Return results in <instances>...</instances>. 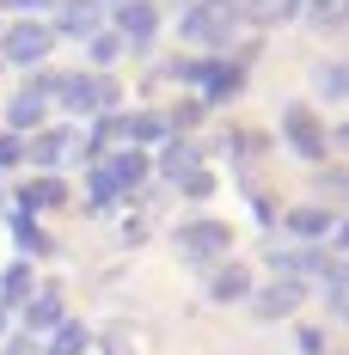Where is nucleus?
<instances>
[{"label": "nucleus", "instance_id": "obj_17", "mask_svg": "<svg viewBox=\"0 0 349 355\" xmlns=\"http://www.w3.org/2000/svg\"><path fill=\"white\" fill-rule=\"evenodd\" d=\"M160 172H166V178L196 172V147H190V141H166V153H160Z\"/></svg>", "mask_w": 349, "mask_h": 355}, {"label": "nucleus", "instance_id": "obj_29", "mask_svg": "<svg viewBox=\"0 0 349 355\" xmlns=\"http://www.w3.org/2000/svg\"><path fill=\"white\" fill-rule=\"evenodd\" d=\"M0 337H6V306H0Z\"/></svg>", "mask_w": 349, "mask_h": 355}, {"label": "nucleus", "instance_id": "obj_9", "mask_svg": "<svg viewBox=\"0 0 349 355\" xmlns=\"http://www.w3.org/2000/svg\"><path fill=\"white\" fill-rule=\"evenodd\" d=\"M56 31H68V37H92L105 31V0H62V25Z\"/></svg>", "mask_w": 349, "mask_h": 355}, {"label": "nucleus", "instance_id": "obj_21", "mask_svg": "<svg viewBox=\"0 0 349 355\" xmlns=\"http://www.w3.org/2000/svg\"><path fill=\"white\" fill-rule=\"evenodd\" d=\"M86 190H92V209H105V202H117V184L105 178V166H92V178H86Z\"/></svg>", "mask_w": 349, "mask_h": 355}, {"label": "nucleus", "instance_id": "obj_8", "mask_svg": "<svg viewBox=\"0 0 349 355\" xmlns=\"http://www.w3.org/2000/svg\"><path fill=\"white\" fill-rule=\"evenodd\" d=\"M99 166H105V178L117 184V196H123V190H141V178L153 172V159H147L141 147H123V153H110V159H99Z\"/></svg>", "mask_w": 349, "mask_h": 355}, {"label": "nucleus", "instance_id": "obj_22", "mask_svg": "<svg viewBox=\"0 0 349 355\" xmlns=\"http://www.w3.org/2000/svg\"><path fill=\"white\" fill-rule=\"evenodd\" d=\"M178 190H184V196H209V190H214V178L196 166V172H184V178H178Z\"/></svg>", "mask_w": 349, "mask_h": 355}, {"label": "nucleus", "instance_id": "obj_16", "mask_svg": "<svg viewBox=\"0 0 349 355\" xmlns=\"http://www.w3.org/2000/svg\"><path fill=\"white\" fill-rule=\"evenodd\" d=\"M288 233L294 239H325L331 233V209H288Z\"/></svg>", "mask_w": 349, "mask_h": 355}, {"label": "nucleus", "instance_id": "obj_24", "mask_svg": "<svg viewBox=\"0 0 349 355\" xmlns=\"http://www.w3.org/2000/svg\"><path fill=\"white\" fill-rule=\"evenodd\" d=\"M325 196H349V172H325Z\"/></svg>", "mask_w": 349, "mask_h": 355}, {"label": "nucleus", "instance_id": "obj_23", "mask_svg": "<svg viewBox=\"0 0 349 355\" xmlns=\"http://www.w3.org/2000/svg\"><path fill=\"white\" fill-rule=\"evenodd\" d=\"M117 49H123V37H117V31H99V37H92V55H99V62H110Z\"/></svg>", "mask_w": 349, "mask_h": 355}, {"label": "nucleus", "instance_id": "obj_5", "mask_svg": "<svg viewBox=\"0 0 349 355\" xmlns=\"http://www.w3.org/2000/svg\"><path fill=\"white\" fill-rule=\"evenodd\" d=\"M49 98H56V73L25 80V86H19V98L6 105V123H12V129H37V123H43V110H49Z\"/></svg>", "mask_w": 349, "mask_h": 355}, {"label": "nucleus", "instance_id": "obj_28", "mask_svg": "<svg viewBox=\"0 0 349 355\" xmlns=\"http://www.w3.org/2000/svg\"><path fill=\"white\" fill-rule=\"evenodd\" d=\"M337 147H349V123H343V129H337Z\"/></svg>", "mask_w": 349, "mask_h": 355}, {"label": "nucleus", "instance_id": "obj_27", "mask_svg": "<svg viewBox=\"0 0 349 355\" xmlns=\"http://www.w3.org/2000/svg\"><path fill=\"white\" fill-rule=\"evenodd\" d=\"M0 355H31V349H25V343H12V349H0Z\"/></svg>", "mask_w": 349, "mask_h": 355}, {"label": "nucleus", "instance_id": "obj_1", "mask_svg": "<svg viewBox=\"0 0 349 355\" xmlns=\"http://www.w3.org/2000/svg\"><path fill=\"white\" fill-rule=\"evenodd\" d=\"M245 25V6L239 0H190L184 6V43H196V49H227Z\"/></svg>", "mask_w": 349, "mask_h": 355}, {"label": "nucleus", "instance_id": "obj_7", "mask_svg": "<svg viewBox=\"0 0 349 355\" xmlns=\"http://www.w3.org/2000/svg\"><path fill=\"white\" fill-rule=\"evenodd\" d=\"M153 31H160V6H153V0H117V37H123V43L147 49Z\"/></svg>", "mask_w": 349, "mask_h": 355}, {"label": "nucleus", "instance_id": "obj_25", "mask_svg": "<svg viewBox=\"0 0 349 355\" xmlns=\"http://www.w3.org/2000/svg\"><path fill=\"white\" fill-rule=\"evenodd\" d=\"M19 153H25V147H19V135H0V166H12Z\"/></svg>", "mask_w": 349, "mask_h": 355}, {"label": "nucleus", "instance_id": "obj_3", "mask_svg": "<svg viewBox=\"0 0 349 355\" xmlns=\"http://www.w3.org/2000/svg\"><path fill=\"white\" fill-rule=\"evenodd\" d=\"M49 43H56V25H43V19H19V25H6L0 62H25V68H37V62L49 55Z\"/></svg>", "mask_w": 349, "mask_h": 355}, {"label": "nucleus", "instance_id": "obj_15", "mask_svg": "<svg viewBox=\"0 0 349 355\" xmlns=\"http://www.w3.org/2000/svg\"><path fill=\"white\" fill-rule=\"evenodd\" d=\"M37 294V282H31V263H12L6 276H0V306H25Z\"/></svg>", "mask_w": 349, "mask_h": 355}, {"label": "nucleus", "instance_id": "obj_11", "mask_svg": "<svg viewBox=\"0 0 349 355\" xmlns=\"http://www.w3.org/2000/svg\"><path fill=\"white\" fill-rule=\"evenodd\" d=\"M62 202H68V184H62L56 172L31 178V184L19 190V209H25V214H31V209H62Z\"/></svg>", "mask_w": 349, "mask_h": 355}, {"label": "nucleus", "instance_id": "obj_26", "mask_svg": "<svg viewBox=\"0 0 349 355\" xmlns=\"http://www.w3.org/2000/svg\"><path fill=\"white\" fill-rule=\"evenodd\" d=\"M337 251H343V257H349V220H343V227H337Z\"/></svg>", "mask_w": 349, "mask_h": 355}, {"label": "nucleus", "instance_id": "obj_20", "mask_svg": "<svg viewBox=\"0 0 349 355\" xmlns=\"http://www.w3.org/2000/svg\"><path fill=\"white\" fill-rule=\"evenodd\" d=\"M318 92H325V98H343V92H349V62H337V68L318 73Z\"/></svg>", "mask_w": 349, "mask_h": 355}, {"label": "nucleus", "instance_id": "obj_18", "mask_svg": "<svg viewBox=\"0 0 349 355\" xmlns=\"http://www.w3.org/2000/svg\"><path fill=\"white\" fill-rule=\"evenodd\" d=\"M294 6H300V0H251V6H245V12H251V19H257V25H282V19H288V12H294Z\"/></svg>", "mask_w": 349, "mask_h": 355}, {"label": "nucleus", "instance_id": "obj_4", "mask_svg": "<svg viewBox=\"0 0 349 355\" xmlns=\"http://www.w3.org/2000/svg\"><path fill=\"white\" fill-rule=\"evenodd\" d=\"M282 135H288V147H294L300 159H325V153H331V135H325V123H318L307 105L282 110Z\"/></svg>", "mask_w": 349, "mask_h": 355}, {"label": "nucleus", "instance_id": "obj_10", "mask_svg": "<svg viewBox=\"0 0 349 355\" xmlns=\"http://www.w3.org/2000/svg\"><path fill=\"white\" fill-rule=\"evenodd\" d=\"M209 300H221V306H233V300H251V270H245V263H214V276H209Z\"/></svg>", "mask_w": 349, "mask_h": 355}, {"label": "nucleus", "instance_id": "obj_6", "mask_svg": "<svg viewBox=\"0 0 349 355\" xmlns=\"http://www.w3.org/2000/svg\"><path fill=\"white\" fill-rule=\"evenodd\" d=\"M300 300H307V282H294V276H276L270 288H251V313L257 319H288Z\"/></svg>", "mask_w": 349, "mask_h": 355}, {"label": "nucleus", "instance_id": "obj_19", "mask_svg": "<svg viewBox=\"0 0 349 355\" xmlns=\"http://www.w3.org/2000/svg\"><path fill=\"white\" fill-rule=\"evenodd\" d=\"M12 233H19V245L31 251V257H43V251H49V233H43V227H31V214H19V220H12Z\"/></svg>", "mask_w": 349, "mask_h": 355}, {"label": "nucleus", "instance_id": "obj_12", "mask_svg": "<svg viewBox=\"0 0 349 355\" xmlns=\"http://www.w3.org/2000/svg\"><path fill=\"white\" fill-rule=\"evenodd\" d=\"M25 153H31V166H43V172H49V166H62V159L74 153V135H68V129H43V135H31V147H25Z\"/></svg>", "mask_w": 349, "mask_h": 355}, {"label": "nucleus", "instance_id": "obj_14", "mask_svg": "<svg viewBox=\"0 0 349 355\" xmlns=\"http://www.w3.org/2000/svg\"><path fill=\"white\" fill-rule=\"evenodd\" d=\"M86 343H92L86 324H80V319H62L56 331H49V349H43V355H86Z\"/></svg>", "mask_w": 349, "mask_h": 355}, {"label": "nucleus", "instance_id": "obj_2", "mask_svg": "<svg viewBox=\"0 0 349 355\" xmlns=\"http://www.w3.org/2000/svg\"><path fill=\"white\" fill-rule=\"evenodd\" d=\"M227 245H233V227H227V220H209V214H203V220H184V227H178V251H184L190 263H221Z\"/></svg>", "mask_w": 349, "mask_h": 355}, {"label": "nucleus", "instance_id": "obj_13", "mask_svg": "<svg viewBox=\"0 0 349 355\" xmlns=\"http://www.w3.org/2000/svg\"><path fill=\"white\" fill-rule=\"evenodd\" d=\"M25 324L31 331H56L62 324V288H37L31 300H25Z\"/></svg>", "mask_w": 349, "mask_h": 355}]
</instances>
